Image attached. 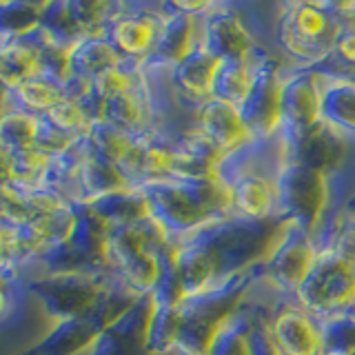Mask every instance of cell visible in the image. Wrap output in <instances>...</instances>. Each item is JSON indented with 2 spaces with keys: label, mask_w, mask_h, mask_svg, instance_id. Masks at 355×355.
<instances>
[{
  "label": "cell",
  "mask_w": 355,
  "mask_h": 355,
  "mask_svg": "<svg viewBox=\"0 0 355 355\" xmlns=\"http://www.w3.org/2000/svg\"><path fill=\"white\" fill-rule=\"evenodd\" d=\"M149 202L151 218L169 242L182 240L211 222L231 218V196L225 182L155 180L136 187Z\"/></svg>",
  "instance_id": "6da1fadb"
},
{
  "label": "cell",
  "mask_w": 355,
  "mask_h": 355,
  "mask_svg": "<svg viewBox=\"0 0 355 355\" xmlns=\"http://www.w3.org/2000/svg\"><path fill=\"white\" fill-rule=\"evenodd\" d=\"M344 22L340 3H280L273 22V49L295 69H318L331 55Z\"/></svg>",
  "instance_id": "7a4b0ae2"
},
{
  "label": "cell",
  "mask_w": 355,
  "mask_h": 355,
  "mask_svg": "<svg viewBox=\"0 0 355 355\" xmlns=\"http://www.w3.org/2000/svg\"><path fill=\"white\" fill-rule=\"evenodd\" d=\"M255 3H214L198 20L200 44L220 62H249L273 49L275 9Z\"/></svg>",
  "instance_id": "3957f363"
},
{
  "label": "cell",
  "mask_w": 355,
  "mask_h": 355,
  "mask_svg": "<svg viewBox=\"0 0 355 355\" xmlns=\"http://www.w3.org/2000/svg\"><path fill=\"white\" fill-rule=\"evenodd\" d=\"M322 127L320 87L313 69L282 67L280 96H277V127L275 138L282 144L284 158L293 155L311 133Z\"/></svg>",
  "instance_id": "277c9868"
},
{
  "label": "cell",
  "mask_w": 355,
  "mask_h": 355,
  "mask_svg": "<svg viewBox=\"0 0 355 355\" xmlns=\"http://www.w3.org/2000/svg\"><path fill=\"white\" fill-rule=\"evenodd\" d=\"M318 255L311 231L293 222H282L269 251L253 266L255 282L277 295H295Z\"/></svg>",
  "instance_id": "5b68a950"
},
{
  "label": "cell",
  "mask_w": 355,
  "mask_h": 355,
  "mask_svg": "<svg viewBox=\"0 0 355 355\" xmlns=\"http://www.w3.org/2000/svg\"><path fill=\"white\" fill-rule=\"evenodd\" d=\"M109 273H42L27 280V288L49 322L89 318L103 295Z\"/></svg>",
  "instance_id": "8992f818"
},
{
  "label": "cell",
  "mask_w": 355,
  "mask_h": 355,
  "mask_svg": "<svg viewBox=\"0 0 355 355\" xmlns=\"http://www.w3.org/2000/svg\"><path fill=\"white\" fill-rule=\"evenodd\" d=\"M282 222L304 227L313 233L322 220L331 216L329 178L302 162H282L275 175Z\"/></svg>",
  "instance_id": "52a82bcc"
},
{
  "label": "cell",
  "mask_w": 355,
  "mask_h": 355,
  "mask_svg": "<svg viewBox=\"0 0 355 355\" xmlns=\"http://www.w3.org/2000/svg\"><path fill=\"white\" fill-rule=\"evenodd\" d=\"M293 297L318 320L336 315L355 304V269L333 253H320Z\"/></svg>",
  "instance_id": "ba28073f"
},
{
  "label": "cell",
  "mask_w": 355,
  "mask_h": 355,
  "mask_svg": "<svg viewBox=\"0 0 355 355\" xmlns=\"http://www.w3.org/2000/svg\"><path fill=\"white\" fill-rule=\"evenodd\" d=\"M164 20V3H116L105 36L125 60L147 62Z\"/></svg>",
  "instance_id": "9c48e42d"
},
{
  "label": "cell",
  "mask_w": 355,
  "mask_h": 355,
  "mask_svg": "<svg viewBox=\"0 0 355 355\" xmlns=\"http://www.w3.org/2000/svg\"><path fill=\"white\" fill-rule=\"evenodd\" d=\"M271 342L280 355H324L320 320L293 295H273L266 315Z\"/></svg>",
  "instance_id": "30bf717a"
},
{
  "label": "cell",
  "mask_w": 355,
  "mask_h": 355,
  "mask_svg": "<svg viewBox=\"0 0 355 355\" xmlns=\"http://www.w3.org/2000/svg\"><path fill=\"white\" fill-rule=\"evenodd\" d=\"M220 69V60L211 55L200 38L189 53H184L169 71H166V85L173 96L175 107L182 111L184 116L196 114V109L214 96V83L216 73Z\"/></svg>",
  "instance_id": "8fae6325"
},
{
  "label": "cell",
  "mask_w": 355,
  "mask_h": 355,
  "mask_svg": "<svg viewBox=\"0 0 355 355\" xmlns=\"http://www.w3.org/2000/svg\"><path fill=\"white\" fill-rule=\"evenodd\" d=\"M193 125L222 155L236 151L253 138H258L238 107L214 96L196 109Z\"/></svg>",
  "instance_id": "7c38bea8"
},
{
  "label": "cell",
  "mask_w": 355,
  "mask_h": 355,
  "mask_svg": "<svg viewBox=\"0 0 355 355\" xmlns=\"http://www.w3.org/2000/svg\"><path fill=\"white\" fill-rule=\"evenodd\" d=\"M313 71L320 87L322 125L355 149V80L324 69Z\"/></svg>",
  "instance_id": "4fadbf2b"
},
{
  "label": "cell",
  "mask_w": 355,
  "mask_h": 355,
  "mask_svg": "<svg viewBox=\"0 0 355 355\" xmlns=\"http://www.w3.org/2000/svg\"><path fill=\"white\" fill-rule=\"evenodd\" d=\"M98 336L100 329L89 318L51 322L47 333L18 355H83Z\"/></svg>",
  "instance_id": "5bb4252c"
},
{
  "label": "cell",
  "mask_w": 355,
  "mask_h": 355,
  "mask_svg": "<svg viewBox=\"0 0 355 355\" xmlns=\"http://www.w3.org/2000/svg\"><path fill=\"white\" fill-rule=\"evenodd\" d=\"M122 189H131V187L127 182L125 173L120 171V166L96 158V155H92L87 149V155L83 158L80 166H78V173H76L71 202L92 205L96 200L105 198L109 193L122 191Z\"/></svg>",
  "instance_id": "9a60e30c"
},
{
  "label": "cell",
  "mask_w": 355,
  "mask_h": 355,
  "mask_svg": "<svg viewBox=\"0 0 355 355\" xmlns=\"http://www.w3.org/2000/svg\"><path fill=\"white\" fill-rule=\"evenodd\" d=\"M122 55L116 51L105 33L85 36L69 49V71L73 78L94 83L103 73L116 69L122 64ZM69 76V78H71Z\"/></svg>",
  "instance_id": "2e32d148"
},
{
  "label": "cell",
  "mask_w": 355,
  "mask_h": 355,
  "mask_svg": "<svg viewBox=\"0 0 355 355\" xmlns=\"http://www.w3.org/2000/svg\"><path fill=\"white\" fill-rule=\"evenodd\" d=\"M87 207L96 216L103 218L109 225V229L136 225V222H142L151 216L149 202L140 189H122V191L109 193Z\"/></svg>",
  "instance_id": "e0dca14e"
},
{
  "label": "cell",
  "mask_w": 355,
  "mask_h": 355,
  "mask_svg": "<svg viewBox=\"0 0 355 355\" xmlns=\"http://www.w3.org/2000/svg\"><path fill=\"white\" fill-rule=\"evenodd\" d=\"M64 98V85L51 80L47 76H33L18 87L9 89V107H16L29 116L42 118L47 111Z\"/></svg>",
  "instance_id": "ac0fdd59"
},
{
  "label": "cell",
  "mask_w": 355,
  "mask_h": 355,
  "mask_svg": "<svg viewBox=\"0 0 355 355\" xmlns=\"http://www.w3.org/2000/svg\"><path fill=\"white\" fill-rule=\"evenodd\" d=\"M87 149L96 158L109 164L122 166L129 158V153L136 144V133H129L107 120H94L87 131Z\"/></svg>",
  "instance_id": "d6986e66"
},
{
  "label": "cell",
  "mask_w": 355,
  "mask_h": 355,
  "mask_svg": "<svg viewBox=\"0 0 355 355\" xmlns=\"http://www.w3.org/2000/svg\"><path fill=\"white\" fill-rule=\"evenodd\" d=\"M255 78L258 69L255 62H220L214 83V98L225 100V103L238 107L240 111L247 107L249 98L255 89Z\"/></svg>",
  "instance_id": "ffe728a7"
},
{
  "label": "cell",
  "mask_w": 355,
  "mask_h": 355,
  "mask_svg": "<svg viewBox=\"0 0 355 355\" xmlns=\"http://www.w3.org/2000/svg\"><path fill=\"white\" fill-rule=\"evenodd\" d=\"M318 253H333L355 269V202L344 207L338 218L313 238Z\"/></svg>",
  "instance_id": "44dd1931"
},
{
  "label": "cell",
  "mask_w": 355,
  "mask_h": 355,
  "mask_svg": "<svg viewBox=\"0 0 355 355\" xmlns=\"http://www.w3.org/2000/svg\"><path fill=\"white\" fill-rule=\"evenodd\" d=\"M38 73V51L25 38L0 44V80L7 89H14Z\"/></svg>",
  "instance_id": "7402d4cb"
},
{
  "label": "cell",
  "mask_w": 355,
  "mask_h": 355,
  "mask_svg": "<svg viewBox=\"0 0 355 355\" xmlns=\"http://www.w3.org/2000/svg\"><path fill=\"white\" fill-rule=\"evenodd\" d=\"M42 0H0V44L14 42L40 27Z\"/></svg>",
  "instance_id": "603a6c76"
},
{
  "label": "cell",
  "mask_w": 355,
  "mask_h": 355,
  "mask_svg": "<svg viewBox=\"0 0 355 355\" xmlns=\"http://www.w3.org/2000/svg\"><path fill=\"white\" fill-rule=\"evenodd\" d=\"M38 120L40 118L29 116L16 107H7L0 114V149L9 155L31 151L36 142Z\"/></svg>",
  "instance_id": "cb8c5ba5"
},
{
  "label": "cell",
  "mask_w": 355,
  "mask_h": 355,
  "mask_svg": "<svg viewBox=\"0 0 355 355\" xmlns=\"http://www.w3.org/2000/svg\"><path fill=\"white\" fill-rule=\"evenodd\" d=\"M40 27L47 31V36L55 44L67 49H71L78 40L85 38L71 16L69 0H47V3H42Z\"/></svg>",
  "instance_id": "d4e9b609"
},
{
  "label": "cell",
  "mask_w": 355,
  "mask_h": 355,
  "mask_svg": "<svg viewBox=\"0 0 355 355\" xmlns=\"http://www.w3.org/2000/svg\"><path fill=\"white\" fill-rule=\"evenodd\" d=\"M42 120H47L49 125H53L55 129H60L64 133H69L73 138H83V136H87L89 127H92L94 116L80 100L64 96L60 103H55L47 114L42 116Z\"/></svg>",
  "instance_id": "484cf974"
},
{
  "label": "cell",
  "mask_w": 355,
  "mask_h": 355,
  "mask_svg": "<svg viewBox=\"0 0 355 355\" xmlns=\"http://www.w3.org/2000/svg\"><path fill=\"white\" fill-rule=\"evenodd\" d=\"M36 225V216H33L27 187L11 182L0 189V227L5 229H22Z\"/></svg>",
  "instance_id": "4316f807"
},
{
  "label": "cell",
  "mask_w": 355,
  "mask_h": 355,
  "mask_svg": "<svg viewBox=\"0 0 355 355\" xmlns=\"http://www.w3.org/2000/svg\"><path fill=\"white\" fill-rule=\"evenodd\" d=\"M318 69L342 73V76L355 73V20L344 18L338 36L333 40V49H331L329 60L322 67H318Z\"/></svg>",
  "instance_id": "83f0119b"
},
{
  "label": "cell",
  "mask_w": 355,
  "mask_h": 355,
  "mask_svg": "<svg viewBox=\"0 0 355 355\" xmlns=\"http://www.w3.org/2000/svg\"><path fill=\"white\" fill-rule=\"evenodd\" d=\"M80 138H73L69 133L55 129L47 120H38V131H36V142H33V151H38L44 158H53L64 151H69Z\"/></svg>",
  "instance_id": "f1b7e54d"
},
{
  "label": "cell",
  "mask_w": 355,
  "mask_h": 355,
  "mask_svg": "<svg viewBox=\"0 0 355 355\" xmlns=\"http://www.w3.org/2000/svg\"><path fill=\"white\" fill-rule=\"evenodd\" d=\"M14 158V182L22 187H40L44 169H47V160L38 151H22L11 155Z\"/></svg>",
  "instance_id": "f546056e"
},
{
  "label": "cell",
  "mask_w": 355,
  "mask_h": 355,
  "mask_svg": "<svg viewBox=\"0 0 355 355\" xmlns=\"http://www.w3.org/2000/svg\"><path fill=\"white\" fill-rule=\"evenodd\" d=\"M14 182V158L0 149V189Z\"/></svg>",
  "instance_id": "4dcf8cb0"
},
{
  "label": "cell",
  "mask_w": 355,
  "mask_h": 355,
  "mask_svg": "<svg viewBox=\"0 0 355 355\" xmlns=\"http://www.w3.org/2000/svg\"><path fill=\"white\" fill-rule=\"evenodd\" d=\"M7 253H9V229L0 227V266L7 262Z\"/></svg>",
  "instance_id": "1f68e13d"
},
{
  "label": "cell",
  "mask_w": 355,
  "mask_h": 355,
  "mask_svg": "<svg viewBox=\"0 0 355 355\" xmlns=\"http://www.w3.org/2000/svg\"><path fill=\"white\" fill-rule=\"evenodd\" d=\"M7 107H9V89L0 80V114H3Z\"/></svg>",
  "instance_id": "d6a6232c"
},
{
  "label": "cell",
  "mask_w": 355,
  "mask_h": 355,
  "mask_svg": "<svg viewBox=\"0 0 355 355\" xmlns=\"http://www.w3.org/2000/svg\"><path fill=\"white\" fill-rule=\"evenodd\" d=\"M351 78H353V80H355V73H353V76H351Z\"/></svg>",
  "instance_id": "836d02e7"
}]
</instances>
